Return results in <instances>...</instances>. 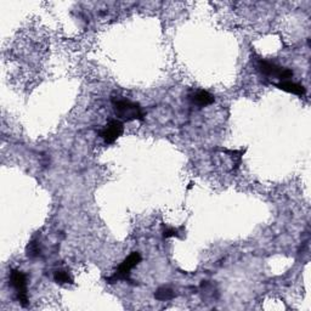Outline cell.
Wrapping results in <instances>:
<instances>
[{
	"label": "cell",
	"mask_w": 311,
	"mask_h": 311,
	"mask_svg": "<svg viewBox=\"0 0 311 311\" xmlns=\"http://www.w3.org/2000/svg\"><path fill=\"white\" fill-rule=\"evenodd\" d=\"M112 106L116 116L120 120L132 122V120H144V111L138 102H133L124 97H113Z\"/></svg>",
	"instance_id": "6da1fadb"
},
{
	"label": "cell",
	"mask_w": 311,
	"mask_h": 311,
	"mask_svg": "<svg viewBox=\"0 0 311 311\" xmlns=\"http://www.w3.org/2000/svg\"><path fill=\"white\" fill-rule=\"evenodd\" d=\"M141 262V254L139 252H132L126 258L123 260L122 264L116 269L114 274L110 277H106L107 283H116L118 281H129L130 271L139 265Z\"/></svg>",
	"instance_id": "7a4b0ae2"
},
{
	"label": "cell",
	"mask_w": 311,
	"mask_h": 311,
	"mask_svg": "<svg viewBox=\"0 0 311 311\" xmlns=\"http://www.w3.org/2000/svg\"><path fill=\"white\" fill-rule=\"evenodd\" d=\"M9 282L12 286L16 292V296H17L18 303L21 304V306L27 307L30 304L28 300V294H27V277L23 272L20 270H11L10 277H9Z\"/></svg>",
	"instance_id": "3957f363"
},
{
	"label": "cell",
	"mask_w": 311,
	"mask_h": 311,
	"mask_svg": "<svg viewBox=\"0 0 311 311\" xmlns=\"http://www.w3.org/2000/svg\"><path fill=\"white\" fill-rule=\"evenodd\" d=\"M258 69L262 74L266 77H275L280 81H290V78L293 77V71L290 68L281 67V66L276 65L274 62L266 61V60H259Z\"/></svg>",
	"instance_id": "277c9868"
},
{
	"label": "cell",
	"mask_w": 311,
	"mask_h": 311,
	"mask_svg": "<svg viewBox=\"0 0 311 311\" xmlns=\"http://www.w3.org/2000/svg\"><path fill=\"white\" fill-rule=\"evenodd\" d=\"M124 133V125L119 119H111L102 130H100V136L106 145H112Z\"/></svg>",
	"instance_id": "5b68a950"
},
{
	"label": "cell",
	"mask_w": 311,
	"mask_h": 311,
	"mask_svg": "<svg viewBox=\"0 0 311 311\" xmlns=\"http://www.w3.org/2000/svg\"><path fill=\"white\" fill-rule=\"evenodd\" d=\"M189 99L191 100V102L193 105H196V106L198 107L209 106V105H212L215 101L214 95H212L211 93H208V91L205 90L195 91V93L190 95Z\"/></svg>",
	"instance_id": "8992f818"
},
{
	"label": "cell",
	"mask_w": 311,
	"mask_h": 311,
	"mask_svg": "<svg viewBox=\"0 0 311 311\" xmlns=\"http://www.w3.org/2000/svg\"><path fill=\"white\" fill-rule=\"evenodd\" d=\"M275 87L286 91V93L298 95V96H304L306 94V89L304 85L294 83L292 81H282L280 83H275Z\"/></svg>",
	"instance_id": "52a82bcc"
},
{
	"label": "cell",
	"mask_w": 311,
	"mask_h": 311,
	"mask_svg": "<svg viewBox=\"0 0 311 311\" xmlns=\"http://www.w3.org/2000/svg\"><path fill=\"white\" fill-rule=\"evenodd\" d=\"M174 297H175V293H174V291L169 287L158 288V290L156 291V293H154L156 299L161 300V301L170 300V299H173Z\"/></svg>",
	"instance_id": "ba28073f"
},
{
	"label": "cell",
	"mask_w": 311,
	"mask_h": 311,
	"mask_svg": "<svg viewBox=\"0 0 311 311\" xmlns=\"http://www.w3.org/2000/svg\"><path fill=\"white\" fill-rule=\"evenodd\" d=\"M54 280L57 283L60 284H65V283H73V278L72 276L68 274V271H66V270H56L55 272H54Z\"/></svg>",
	"instance_id": "9c48e42d"
},
{
	"label": "cell",
	"mask_w": 311,
	"mask_h": 311,
	"mask_svg": "<svg viewBox=\"0 0 311 311\" xmlns=\"http://www.w3.org/2000/svg\"><path fill=\"white\" fill-rule=\"evenodd\" d=\"M39 254V248H38V243L36 241H32V242L28 244L27 247V255L30 258H36V256Z\"/></svg>",
	"instance_id": "30bf717a"
},
{
	"label": "cell",
	"mask_w": 311,
	"mask_h": 311,
	"mask_svg": "<svg viewBox=\"0 0 311 311\" xmlns=\"http://www.w3.org/2000/svg\"><path fill=\"white\" fill-rule=\"evenodd\" d=\"M179 228L174 227H164L163 228V239H169V237H180Z\"/></svg>",
	"instance_id": "8fae6325"
}]
</instances>
